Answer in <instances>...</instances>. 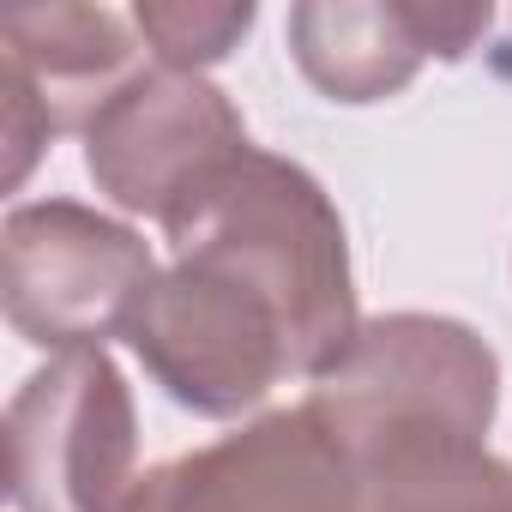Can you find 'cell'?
Wrapping results in <instances>:
<instances>
[{
    "instance_id": "3957f363",
    "label": "cell",
    "mask_w": 512,
    "mask_h": 512,
    "mask_svg": "<svg viewBox=\"0 0 512 512\" xmlns=\"http://www.w3.org/2000/svg\"><path fill=\"white\" fill-rule=\"evenodd\" d=\"M151 247L79 205V199H37L13 205L0 229V302L7 326L37 350H103V338H127L133 314L157 290Z\"/></svg>"
},
{
    "instance_id": "7a4b0ae2",
    "label": "cell",
    "mask_w": 512,
    "mask_h": 512,
    "mask_svg": "<svg viewBox=\"0 0 512 512\" xmlns=\"http://www.w3.org/2000/svg\"><path fill=\"white\" fill-rule=\"evenodd\" d=\"M308 410L362 464L398 440H482L500 410V356L446 314L362 320L356 344L308 392Z\"/></svg>"
},
{
    "instance_id": "8992f818",
    "label": "cell",
    "mask_w": 512,
    "mask_h": 512,
    "mask_svg": "<svg viewBox=\"0 0 512 512\" xmlns=\"http://www.w3.org/2000/svg\"><path fill=\"white\" fill-rule=\"evenodd\" d=\"M247 145L235 103L205 73L139 67L85 127V169L121 211L169 223Z\"/></svg>"
},
{
    "instance_id": "8fae6325",
    "label": "cell",
    "mask_w": 512,
    "mask_h": 512,
    "mask_svg": "<svg viewBox=\"0 0 512 512\" xmlns=\"http://www.w3.org/2000/svg\"><path fill=\"white\" fill-rule=\"evenodd\" d=\"M133 31L151 43L157 67H181L199 73L211 61H223L247 31H253V7H193V0H139L133 7Z\"/></svg>"
},
{
    "instance_id": "52a82bcc",
    "label": "cell",
    "mask_w": 512,
    "mask_h": 512,
    "mask_svg": "<svg viewBox=\"0 0 512 512\" xmlns=\"http://www.w3.org/2000/svg\"><path fill=\"white\" fill-rule=\"evenodd\" d=\"M127 512H362V470L350 446L296 404L145 470Z\"/></svg>"
},
{
    "instance_id": "ba28073f",
    "label": "cell",
    "mask_w": 512,
    "mask_h": 512,
    "mask_svg": "<svg viewBox=\"0 0 512 512\" xmlns=\"http://www.w3.org/2000/svg\"><path fill=\"white\" fill-rule=\"evenodd\" d=\"M139 73L127 19L109 7H13L0 19V151L7 187H19L37 151L61 133H85L103 103Z\"/></svg>"
},
{
    "instance_id": "30bf717a",
    "label": "cell",
    "mask_w": 512,
    "mask_h": 512,
    "mask_svg": "<svg viewBox=\"0 0 512 512\" xmlns=\"http://www.w3.org/2000/svg\"><path fill=\"white\" fill-rule=\"evenodd\" d=\"M356 470L362 512H512V464L482 440H398Z\"/></svg>"
},
{
    "instance_id": "9c48e42d",
    "label": "cell",
    "mask_w": 512,
    "mask_h": 512,
    "mask_svg": "<svg viewBox=\"0 0 512 512\" xmlns=\"http://www.w3.org/2000/svg\"><path fill=\"white\" fill-rule=\"evenodd\" d=\"M290 55L332 103H380L428 61L416 0H308L290 7Z\"/></svg>"
},
{
    "instance_id": "6da1fadb",
    "label": "cell",
    "mask_w": 512,
    "mask_h": 512,
    "mask_svg": "<svg viewBox=\"0 0 512 512\" xmlns=\"http://www.w3.org/2000/svg\"><path fill=\"white\" fill-rule=\"evenodd\" d=\"M163 235L175 260L241 278L284 320L302 380H320L356 344L362 314L350 278V235L338 205L302 163L247 145L163 223Z\"/></svg>"
},
{
    "instance_id": "5b68a950",
    "label": "cell",
    "mask_w": 512,
    "mask_h": 512,
    "mask_svg": "<svg viewBox=\"0 0 512 512\" xmlns=\"http://www.w3.org/2000/svg\"><path fill=\"white\" fill-rule=\"evenodd\" d=\"M127 344L181 410L211 422L253 410L284 374H296L284 320L241 278L199 260H175L157 278Z\"/></svg>"
},
{
    "instance_id": "277c9868",
    "label": "cell",
    "mask_w": 512,
    "mask_h": 512,
    "mask_svg": "<svg viewBox=\"0 0 512 512\" xmlns=\"http://www.w3.org/2000/svg\"><path fill=\"white\" fill-rule=\"evenodd\" d=\"M139 422L103 350H61L7 404V494L19 512H127Z\"/></svg>"
}]
</instances>
